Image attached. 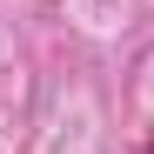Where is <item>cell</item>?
Instances as JSON below:
<instances>
[{
  "mask_svg": "<svg viewBox=\"0 0 154 154\" xmlns=\"http://www.w3.org/2000/svg\"><path fill=\"white\" fill-rule=\"evenodd\" d=\"M141 154H154V147H141Z\"/></svg>",
  "mask_w": 154,
  "mask_h": 154,
  "instance_id": "obj_1",
  "label": "cell"
}]
</instances>
